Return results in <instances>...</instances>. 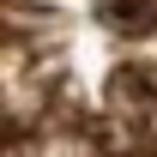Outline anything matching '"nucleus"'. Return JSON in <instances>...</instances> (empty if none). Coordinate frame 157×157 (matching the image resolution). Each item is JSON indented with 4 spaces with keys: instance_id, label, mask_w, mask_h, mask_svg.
Wrapping results in <instances>:
<instances>
[{
    "instance_id": "f257e3e1",
    "label": "nucleus",
    "mask_w": 157,
    "mask_h": 157,
    "mask_svg": "<svg viewBox=\"0 0 157 157\" xmlns=\"http://www.w3.org/2000/svg\"><path fill=\"white\" fill-rule=\"evenodd\" d=\"M6 157H157V0H6Z\"/></svg>"
}]
</instances>
